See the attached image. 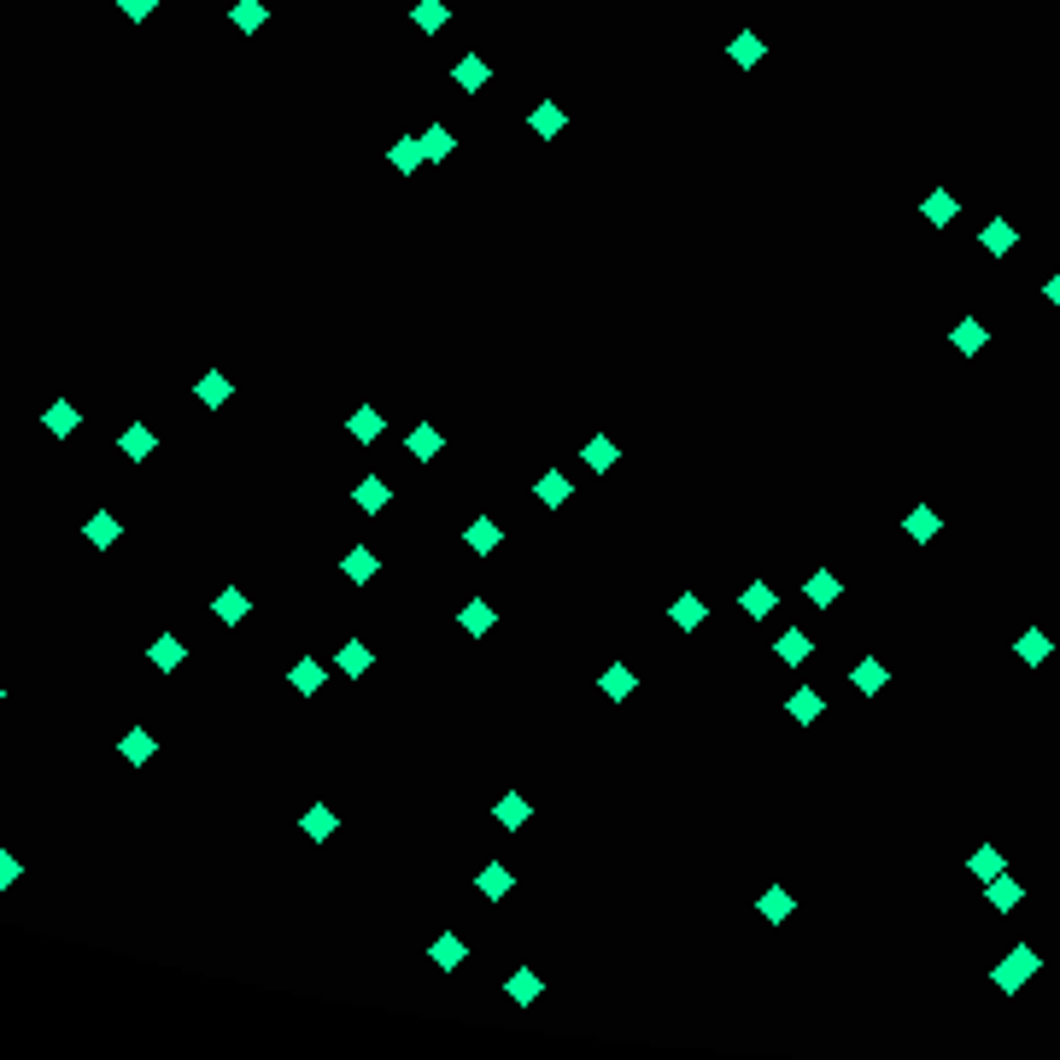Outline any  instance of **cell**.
Returning a JSON list of instances; mask_svg holds the SVG:
<instances>
[{
	"label": "cell",
	"instance_id": "obj_1",
	"mask_svg": "<svg viewBox=\"0 0 1060 1060\" xmlns=\"http://www.w3.org/2000/svg\"><path fill=\"white\" fill-rule=\"evenodd\" d=\"M153 446H158V440H153V428H147V422H129V428L117 433V451H124L129 463H147V457H153Z\"/></svg>",
	"mask_w": 1060,
	"mask_h": 1060
},
{
	"label": "cell",
	"instance_id": "obj_42",
	"mask_svg": "<svg viewBox=\"0 0 1060 1060\" xmlns=\"http://www.w3.org/2000/svg\"><path fill=\"white\" fill-rule=\"evenodd\" d=\"M955 346H961V352H978V346H984V328H978V322H961V328H955Z\"/></svg>",
	"mask_w": 1060,
	"mask_h": 1060
},
{
	"label": "cell",
	"instance_id": "obj_28",
	"mask_svg": "<svg viewBox=\"0 0 1060 1060\" xmlns=\"http://www.w3.org/2000/svg\"><path fill=\"white\" fill-rule=\"evenodd\" d=\"M446 6H440V0H422V6H417V29H446Z\"/></svg>",
	"mask_w": 1060,
	"mask_h": 1060
},
{
	"label": "cell",
	"instance_id": "obj_10",
	"mask_svg": "<svg viewBox=\"0 0 1060 1060\" xmlns=\"http://www.w3.org/2000/svg\"><path fill=\"white\" fill-rule=\"evenodd\" d=\"M264 0H235V12H229V24H235V29H247V36H252V29H264Z\"/></svg>",
	"mask_w": 1060,
	"mask_h": 1060
},
{
	"label": "cell",
	"instance_id": "obj_6",
	"mask_svg": "<svg viewBox=\"0 0 1060 1060\" xmlns=\"http://www.w3.org/2000/svg\"><path fill=\"white\" fill-rule=\"evenodd\" d=\"M117 750H124V762H129V767H141V762H153V750H158V744H153V732H147V726H129Z\"/></svg>",
	"mask_w": 1060,
	"mask_h": 1060
},
{
	"label": "cell",
	"instance_id": "obj_39",
	"mask_svg": "<svg viewBox=\"0 0 1060 1060\" xmlns=\"http://www.w3.org/2000/svg\"><path fill=\"white\" fill-rule=\"evenodd\" d=\"M973 873H978V879H996V873H1002V855H996V850H978V855H973Z\"/></svg>",
	"mask_w": 1060,
	"mask_h": 1060
},
{
	"label": "cell",
	"instance_id": "obj_33",
	"mask_svg": "<svg viewBox=\"0 0 1060 1060\" xmlns=\"http://www.w3.org/2000/svg\"><path fill=\"white\" fill-rule=\"evenodd\" d=\"M991 902H996V908H1014V902H1019V885L996 873V879H991Z\"/></svg>",
	"mask_w": 1060,
	"mask_h": 1060
},
{
	"label": "cell",
	"instance_id": "obj_4",
	"mask_svg": "<svg viewBox=\"0 0 1060 1060\" xmlns=\"http://www.w3.org/2000/svg\"><path fill=\"white\" fill-rule=\"evenodd\" d=\"M211 610H217V621H223V627H240V621H247V610H252V603H247V592H240V587H223V592H217V603H211Z\"/></svg>",
	"mask_w": 1060,
	"mask_h": 1060
},
{
	"label": "cell",
	"instance_id": "obj_12",
	"mask_svg": "<svg viewBox=\"0 0 1060 1060\" xmlns=\"http://www.w3.org/2000/svg\"><path fill=\"white\" fill-rule=\"evenodd\" d=\"M457 83H463V88H487V83H492V65H487V59H474V53L457 59Z\"/></svg>",
	"mask_w": 1060,
	"mask_h": 1060
},
{
	"label": "cell",
	"instance_id": "obj_31",
	"mask_svg": "<svg viewBox=\"0 0 1060 1060\" xmlns=\"http://www.w3.org/2000/svg\"><path fill=\"white\" fill-rule=\"evenodd\" d=\"M984 247H991V252H1007V247H1014V229H1007L1002 217H996V223H984Z\"/></svg>",
	"mask_w": 1060,
	"mask_h": 1060
},
{
	"label": "cell",
	"instance_id": "obj_7",
	"mask_svg": "<svg viewBox=\"0 0 1060 1060\" xmlns=\"http://www.w3.org/2000/svg\"><path fill=\"white\" fill-rule=\"evenodd\" d=\"M117 533H124V522H117V516H106V510H100V516H88L83 539L94 545V551H106V545H117Z\"/></svg>",
	"mask_w": 1060,
	"mask_h": 1060
},
{
	"label": "cell",
	"instance_id": "obj_20",
	"mask_svg": "<svg viewBox=\"0 0 1060 1060\" xmlns=\"http://www.w3.org/2000/svg\"><path fill=\"white\" fill-rule=\"evenodd\" d=\"M340 668H346V674H363V668H369V644H363V639H346V651H340Z\"/></svg>",
	"mask_w": 1060,
	"mask_h": 1060
},
{
	"label": "cell",
	"instance_id": "obj_9",
	"mask_svg": "<svg viewBox=\"0 0 1060 1060\" xmlns=\"http://www.w3.org/2000/svg\"><path fill=\"white\" fill-rule=\"evenodd\" d=\"M229 392H235V387H229V376H217V369H211V376H199L194 399H199V405H211V410H217V405H229Z\"/></svg>",
	"mask_w": 1060,
	"mask_h": 1060
},
{
	"label": "cell",
	"instance_id": "obj_38",
	"mask_svg": "<svg viewBox=\"0 0 1060 1060\" xmlns=\"http://www.w3.org/2000/svg\"><path fill=\"white\" fill-rule=\"evenodd\" d=\"M305 832H311V837H328V832H335V814H328V809L317 803V809L305 814Z\"/></svg>",
	"mask_w": 1060,
	"mask_h": 1060
},
{
	"label": "cell",
	"instance_id": "obj_34",
	"mask_svg": "<svg viewBox=\"0 0 1060 1060\" xmlns=\"http://www.w3.org/2000/svg\"><path fill=\"white\" fill-rule=\"evenodd\" d=\"M533 129H539V135H557V129H562V112L551 106V100H545L539 112H533Z\"/></svg>",
	"mask_w": 1060,
	"mask_h": 1060
},
{
	"label": "cell",
	"instance_id": "obj_17",
	"mask_svg": "<svg viewBox=\"0 0 1060 1060\" xmlns=\"http://www.w3.org/2000/svg\"><path fill=\"white\" fill-rule=\"evenodd\" d=\"M603 692H610V698H633V692H639V674H633V668H610V674H603Z\"/></svg>",
	"mask_w": 1060,
	"mask_h": 1060
},
{
	"label": "cell",
	"instance_id": "obj_46",
	"mask_svg": "<svg viewBox=\"0 0 1060 1060\" xmlns=\"http://www.w3.org/2000/svg\"><path fill=\"white\" fill-rule=\"evenodd\" d=\"M610 457H615V451H610V440H592V446H587V463H592V469H603Z\"/></svg>",
	"mask_w": 1060,
	"mask_h": 1060
},
{
	"label": "cell",
	"instance_id": "obj_30",
	"mask_svg": "<svg viewBox=\"0 0 1060 1060\" xmlns=\"http://www.w3.org/2000/svg\"><path fill=\"white\" fill-rule=\"evenodd\" d=\"M803 592H809L814 603H832V598H837V574H814V580H809Z\"/></svg>",
	"mask_w": 1060,
	"mask_h": 1060
},
{
	"label": "cell",
	"instance_id": "obj_24",
	"mask_svg": "<svg viewBox=\"0 0 1060 1060\" xmlns=\"http://www.w3.org/2000/svg\"><path fill=\"white\" fill-rule=\"evenodd\" d=\"M492 621H498V610H487V603H469V610H463V633H487Z\"/></svg>",
	"mask_w": 1060,
	"mask_h": 1060
},
{
	"label": "cell",
	"instance_id": "obj_16",
	"mask_svg": "<svg viewBox=\"0 0 1060 1060\" xmlns=\"http://www.w3.org/2000/svg\"><path fill=\"white\" fill-rule=\"evenodd\" d=\"M674 621H680V627H698V621H703V598H698V592H680V598H674Z\"/></svg>",
	"mask_w": 1060,
	"mask_h": 1060
},
{
	"label": "cell",
	"instance_id": "obj_14",
	"mask_svg": "<svg viewBox=\"0 0 1060 1060\" xmlns=\"http://www.w3.org/2000/svg\"><path fill=\"white\" fill-rule=\"evenodd\" d=\"M474 885H481V896H492V902H498V896L510 891V867H498V862L481 867V879H474Z\"/></svg>",
	"mask_w": 1060,
	"mask_h": 1060
},
{
	"label": "cell",
	"instance_id": "obj_37",
	"mask_svg": "<svg viewBox=\"0 0 1060 1060\" xmlns=\"http://www.w3.org/2000/svg\"><path fill=\"white\" fill-rule=\"evenodd\" d=\"M1019 656H1025V662L1037 668V662L1048 656V639H1043V633H1025V639H1019Z\"/></svg>",
	"mask_w": 1060,
	"mask_h": 1060
},
{
	"label": "cell",
	"instance_id": "obj_40",
	"mask_svg": "<svg viewBox=\"0 0 1060 1060\" xmlns=\"http://www.w3.org/2000/svg\"><path fill=\"white\" fill-rule=\"evenodd\" d=\"M762 914H767V920H785V914H791V896H785V891H767V896H762Z\"/></svg>",
	"mask_w": 1060,
	"mask_h": 1060
},
{
	"label": "cell",
	"instance_id": "obj_25",
	"mask_svg": "<svg viewBox=\"0 0 1060 1060\" xmlns=\"http://www.w3.org/2000/svg\"><path fill=\"white\" fill-rule=\"evenodd\" d=\"M410 451H417V457H440V451H446V440H440L433 428H417V433H410Z\"/></svg>",
	"mask_w": 1060,
	"mask_h": 1060
},
{
	"label": "cell",
	"instance_id": "obj_45",
	"mask_svg": "<svg viewBox=\"0 0 1060 1060\" xmlns=\"http://www.w3.org/2000/svg\"><path fill=\"white\" fill-rule=\"evenodd\" d=\"M117 6H124V18H135V24H141V18H153L158 0H117Z\"/></svg>",
	"mask_w": 1060,
	"mask_h": 1060
},
{
	"label": "cell",
	"instance_id": "obj_21",
	"mask_svg": "<svg viewBox=\"0 0 1060 1060\" xmlns=\"http://www.w3.org/2000/svg\"><path fill=\"white\" fill-rule=\"evenodd\" d=\"M287 680H294L299 692H305V698H317V685H322V662H299V668L287 674Z\"/></svg>",
	"mask_w": 1060,
	"mask_h": 1060
},
{
	"label": "cell",
	"instance_id": "obj_47",
	"mask_svg": "<svg viewBox=\"0 0 1060 1060\" xmlns=\"http://www.w3.org/2000/svg\"><path fill=\"white\" fill-rule=\"evenodd\" d=\"M18 873H24V867H18L12 855H0V891H6V885H18Z\"/></svg>",
	"mask_w": 1060,
	"mask_h": 1060
},
{
	"label": "cell",
	"instance_id": "obj_44",
	"mask_svg": "<svg viewBox=\"0 0 1060 1060\" xmlns=\"http://www.w3.org/2000/svg\"><path fill=\"white\" fill-rule=\"evenodd\" d=\"M908 533H914V539H932V533H937V516H932V510H914V516H908Z\"/></svg>",
	"mask_w": 1060,
	"mask_h": 1060
},
{
	"label": "cell",
	"instance_id": "obj_11",
	"mask_svg": "<svg viewBox=\"0 0 1060 1060\" xmlns=\"http://www.w3.org/2000/svg\"><path fill=\"white\" fill-rule=\"evenodd\" d=\"M463 539H469V551H481V557H487V551H498V539H504V533H498V522H487V516H481L469 533H463Z\"/></svg>",
	"mask_w": 1060,
	"mask_h": 1060
},
{
	"label": "cell",
	"instance_id": "obj_48",
	"mask_svg": "<svg viewBox=\"0 0 1060 1060\" xmlns=\"http://www.w3.org/2000/svg\"><path fill=\"white\" fill-rule=\"evenodd\" d=\"M1048 299H1055V305H1060V276H1055V281H1048Z\"/></svg>",
	"mask_w": 1060,
	"mask_h": 1060
},
{
	"label": "cell",
	"instance_id": "obj_2",
	"mask_svg": "<svg viewBox=\"0 0 1060 1060\" xmlns=\"http://www.w3.org/2000/svg\"><path fill=\"white\" fill-rule=\"evenodd\" d=\"M1032 973H1037V955H1032V949H1014V955L996 967V984H1002V991H1019Z\"/></svg>",
	"mask_w": 1060,
	"mask_h": 1060
},
{
	"label": "cell",
	"instance_id": "obj_13",
	"mask_svg": "<svg viewBox=\"0 0 1060 1060\" xmlns=\"http://www.w3.org/2000/svg\"><path fill=\"white\" fill-rule=\"evenodd\" d=\"M369 574H376V551H369V545H352L346 551V580H369Z\"/></svg>",
	"mask_w": 1060,
	"mask_h": 1060
},
{
	"label": "cell",
	"instance_id": "obj_19",
	"mask_svg": "<svg viewBox=\"0 0 1060 1060\" xmlns=\"http://www.w3.org/2000/svg\"><path fill=\"white\" fill-rule=\"evenodd\" d=\"M773 651H780V662H803V656H809V633H780Z\"/></svg>",
	"mask_w": 1060,
	"mask_h": 1060
},
{
	"label": "cell",
	"instance_id": "obj_22",
	"mask_svg": "<svg viewBox=\"0 0 1060 1060\" xmlns=\"http://www.w3.org/2000/svg\"><path fill=\"white\" fill-rule=\"evenodd\" d=\"M773 603H780V598H773V587H750V592H744V615H756V621H762Z\"/></svg>",
	"mask_w": 1060,
	"mask_h": 1060
},
{
	"label": "cell",
	"instance_id": "obj_49",
	"mask_svg": "<svg viewBox=\"0 0 1060 1060\" xmlns=\"http://www.w3.org/2000/svg\"><path fill=\"white\" fill-rule=\"evenodd\" d=\"M0 698H6V685H0Z\"/></svg>",
	"mask_w": 1060,
	"mask_h": 1060
},
{
	"label": "cell",
	"instance_id": "obj_32",
	"mask_svg": "<svg viewBox=\"0 0 1060 1060\" xmlns=\"http://www.w3.org/2000/svg\"><path fill=\"white\" fill-rule=\"evenodd\" d=\"M498 821H504V826H522V821H528V797H504V803H498Z\"/></svg>",
	"mask_w": 1060,
	"mask_h": 1060
},
{
	"label": "cell",
	"instance_id": "obj_5",
	"mask_svg": "<svg viewBox=\"0 0 1060 1060\" xmlns=\"http://www.w3.org/2000/svg\"><path fill=\"white\" fill-rule=\"evenodd\" d=\"M147 656H153V668H158V674H176V668H182V656H188V651H182V639H176V633H158V639H153V651H147Z\"/></svg>",
	"mask_w": 1060,
	"mask_h": 1060
},
{
	"label": "cell",
	"instance_id": "obj_8",
	"mask_svg": "<svg viewBox=\"0 0 1060 1060\" xmlns=\"http://www.w3.org/2000/svg\"><path fill=\"white\" fill-rule=\"evenodd\" d=\"M732 65H744V70L762 65V36H756V29H739V36H732Z\"/></svg>",
	"mask_w": 1060,
	"mask_h": 1060
},
{
	"label": "cell",
	"instance_id": "obj_27",
	"mask_svg": "<svg viewBox=\"0 0 1060 1060\" xmlns=\"http://www.w3.org/2000/svg\"><path fill=\"white\" fill-rule=\"evenodd\" d=\"M422 158H428V153H422V135H417V141H399V147H392V165H399V170H417Z\"/></svg>",
	"mask_w": 1060,
	"mask_h": 1060
},
{
	"label": "cell",
	"instance_id": "obj_43",
	"mask_svg": "<svg viewBox=\"0 0 1060 1060\" xmlns=\"http://www.w3.org/2000/svg\"><path fill=\"white\" fill-rule=\"evenodd\" d=\"M358 504H363V510H381V504H387V487H381V481H363V487H358Z\"/></svg>",
	"mask_w": 1060,
	"mask_h": 1060
},
{
	"label": "cell",
	"instance_id": "obj_41",
	"mask_svg": "<svg viewBox=\"0 0 1060 1060\" xmlns=\"http://www.w3.org/2000/svg\"><path fill=\"white\" fill-rule=\"evenodd\" d=\"M926 217H932V223H949V217H955V199H949V194H932V199H926Z\"/></svg>",
	"mask_w": 1060,
	"mask_h": 1060
},
{
	"label": "cell",
	"instance_id": "obj_18",
	"mask_svg": "<svg viewBox=\"0 0 1060 1060\" xmlns=\"http://www.w3.org/2000/svg\"><path fill=\"white\" fill-rule=\"evenodd\" d=\"M433 967H463V937H433Z\"/></svg>",
	"mask_w": 1060,
	"mask_h": 1060
},
{
	"label": "cell",
	"instance_id": "obj_35",
	"mask_svg": "<svg viewBox=\"0 0 1060 1060\" xmlns=\"http://www.w3.org/2000/svg\"><path fill=\"white\" fill-rule=\"evenodd\" d=\"M562 492H569V474H545L539 481V504H562Z\"/></svg>",
	"mask_w": 1060,
	"mask_h": 1060
},
{
	"label": "cell",
	"instance_id": "obj_15",
	"mask_svg": "<svg viewBox=\"0 0 1060 1060\" xmlns=\"http://www.w3.org/2000/svg\"><path fill=\"white\" fill-rule=\"evenodd\" d=\"M539 991H545L539 973H528V967H522V973H510V1002H539Z\"/></svg>",
	"mask_w": 1060,
	"mask_h": 1060
},
{
	"label": "cell",
	"instance_id": "obj_29",
	"mask_svg": "<svg viewBox=\"0 0 1060 1060\" xmlns=\"http://www.w3.org/2000/svg\"><path fill=\"white\" fill-rule=\"evenodd\" d=\"M850 680H855V685H862L867 698H873V692H879V685H885V668H879V662H862V668H855V674H850Z\"/></svg>",
	"mask_w": 1060,
	"mask_h": 1060
},
{
	"label": "cell",
	"instance_id": "obj_36",
	"mask_svg": "<svg viewBox=\"0 0 1060 1060\" xmlns=\"http://www.w3.org/2000/svg\"><path fill=\"white\" fill-rule=\"evenodd\" d=\"M352 433H358V440H376V433H381V417H376L369 405H363L358 417H352Z\"/></svg>",
	"mask_w": 1060,
	"mask_h": 1060
},
{
	"label": "cell",
	"instance_id": "obj_26",
	"mask_svg": "<svg viewBox=\"0 0 1060 1060\" xmlns=\"http://www.w3.org/2000/svg\"><path fill=\"white\" fill-rule=\"evenodd\" d=\"M821 709H826L821 692H797V698H791V715H797V721H821Z\"/></svg>",
	"mask_w": 1060,
	"mask_h": 1060
},
{
	"label": "cell",
	"instance_id": "obj_23",
	"mask_svg": "<svg viewBox=\"0 0 1060 1060\" xmlns=\"http://www.w3.org/2000/svg\"><path fill=\"white\" fill-rule=\"evenodd\" d=\"M451 147H457V141H451V129H440V124H433L428 135H422V153H428V158H446Z\"/></svg>",
	"mask_w": 1060,
	"mask_h": 1060
},
{
	"label": "cell",
	"instance_id": "obj_3",
	"mask_svg": "<svg viewBox=\"0 0 1060 1060\" xmlns=\"http://www.w3.org/2000/svg\"><path fill=\"white\" fill-rule=\"evenodd\" d=\"M77 422H83V417H77V405H70V399H53V405H47V417H42V428L53 433V440H70V433H77Z\"/></svg>",
	"mask_w": 1060,
	"mask_h": 1060
}]
</instances>
